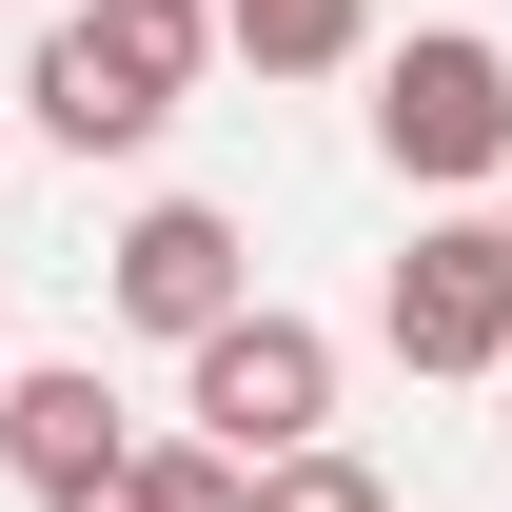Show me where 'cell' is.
Segmentation results:
<instances>
[{"label": "cell", "instance_id": "6da1fadb", "mask_svg": "<svg viewBox=\"0 0 512 512\" xmlns=\"http://www.w3.org/2000/svg\"><path fill=\"white\" fill-rule=\"evenodd\" d=\"M217 60H237V40H217V0H79V20H40L20 119L60 138V158H138V138L178 119Z\"/></svg>", "mask_w": 512, "mask_h": 512}, {"label": "cell", "instance_id": "7a4b0ae2", "mask_svg": "<svg viewBox=\"0 0 512 512\" xmlns=\"http://www.w3.org/2000/svg\"><path fill=\"white\" fill-rule=\"evenodd\" d=\"M178 434H197V453H237V473H296V453H335V335L256 296L237 335H197V355H178Z\"/></svg>", "mask_w": 512, "mask_h": 512}, {"label": "cell", "instance_id": "3957f363", "mask_svg": "<svg viewBox=\"0 0 512 512\" xmlns=\"http://www.w3.org/2000/svg\"><path fill=\"white\" fill-rule=\"evenodd\" d=\"M375 158L414 197H512V40H473V20L394 40L375 60Z\"/></svg>", "mask_w": 512, "mask_h": 512}, {"label": "cell", "instance_id": "277c9868", "mask_svg": "<svg viewBox=\"0 0 512 512\" xmlns=\"http://www.w3.org/2000/svg\"><path fill=\"white\" fill-rule=\"evenodd\" d=\"M375 335L414 355V375H512V217H414Z\"/></svg>", "mask_w": 512, "mask_h": 512}, {"label": "cell", "instance_id": "5b68a950", "mask_svg": "<svg viewBox=\"0 0 512 512\" xmlns=\"http://www.w3.org/2000/svg\"><path fill=\"white\" fill-rule=\"evenodd\" d=\"M99 296H119L138 335H178V355H197V335L256 316V256H237V217H217V197H138L119 256H99Z\"/></svg>", "mask_w": 512, "mask_h": 512}, {"label": "cell", "instance_id": "8992f818", "mask_svg": "<svg viewBox=\"0 0 512 512\" xmlns=\"http://www.w3.org/2000/svg\"><path fill=\"white\" fill-rule=\"evenodd\" d=\"M0 453H20V493H40V512H79V493H119L158 434L99 394V355H40V375H0Z\"/></svg>", "mask_w": 512, "mask_h": 512}, {"label": "cell", "instance_id": "52a82bcc", "mask_svg": "<svg viewBox=\"0 0 512 512\" xmlns=\"http://www.w3.org/2000/svg\"><path fill=\"white\" fill-rule=\"evenodd\" d=\"M217 40H237L256 79H335L355 40H375V0H217Z\"/></svg>", "mask_w": 512, "mask_h": 512}, {"label": "cell", "instance_id": "ba28073f", "mask_svg": "<svg viewBox=\"0 0 512 512\" xmlns=\"http://www.w3.org/2000/svg\"><path fill=\"white\" fill-rule=\"evenodd\" d=\"M79 512H256V473H237V453H197V434H158L119 493H79Z\"/></svg>", "mask_w": 512, "mask_h": 512}, {"label": "cell", "instance_id": "9c48e42d", "mask_svg": "<svg viewBox=\"0 0 512 512\" xmlns=\"http://www.w3.org/2000/svg\"><path fill=\"white\" fill-rule=\"evenodd\" d=\"M256 512H394L375 453H296V473H256Z\"/></svg>", "mask_w": 512, "mask_h": 512}, {"label": "cell", "instance_id": "30bf717a", "mask_svg": "<svg viewBox=\"0 0 512 512\" xmlns=\"http://www.w3.org/2000/svg\"><path fill=\"white\" fill-rule=\"evenodd\" d=\"M493 414H512V375H493Z\"/></svg>", "mask_w": 512, "mask_h": 512}, {"label": "cell", "instance_id": "8fae6325", "mask_svg": "<svg viewBox=\"0 0 512 512\" xmlns=\"http://www.w3.org/2000/svg\"><path fill=\"white\" fill-rule=\"evenodd\" d=\"M493 217H512V197H493Z\"/></svg>", "mask_w": 512, "mask_h": 512}]
</instances>
